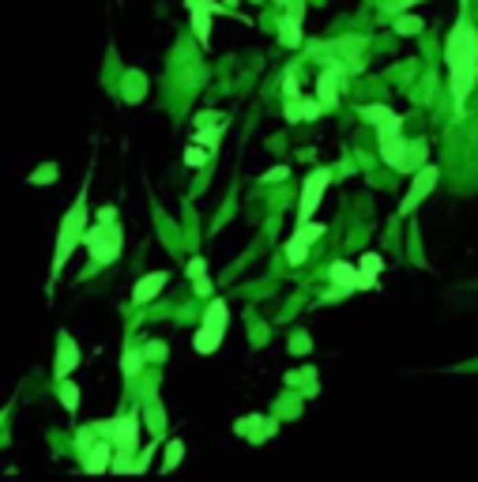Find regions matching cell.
Segmentation results:
<instances>
[{
	"mask_svg": "<svg viewBox=\"0 0 478 482\" xmlns=\"http://www.w3.org/2000/svg\"><path fill=\"white\" fill-rule=\"evenodd\" d=\"M444 61H448V91H452V102H456V114H464V102L471 98L478 83V30L467 19V4L459 12V23L448 30Z\"/></svg>",
	"mask_w": 478,
	"mask_h": 482,
	"instance_id": "1",
	"label": "cell"
},
{
	"mask_svg": "<svg viewBox=\"0 0 478 482\" xmlns=\"http://www.w3.org/2000/svg\"><path fill=\"white\" fill-rule=\"evenodd\" d=\"M83 230H87V189L76 196V204H72V211L65 215V222H61V234H57V253H53V279L61 275V268L68 264L72 249L83 241Z\"/></svg>",
	"mask_w": 478,
	"mask_h": 482,
	"instance_id": "2",
	"label": "cell"
},
{
	"mask_svg": "<svg viewBox=\"0 0 478 482\" xmlns=\"http://www.w3.org/2000/svg\"><path fill=\"white\" fill-rule=\"evenodd\" d=\"M83 245H87V253H91L94 264H109V260H117V253H121V230H117L113 222H98V227L83 230Z\"/></svg>",
	"mask_w": 478,
	"mask_h": 482,
	"instance_id": "3",
	"label": "cell"
},
{
	"mask_svg": "<svg viewBox=\"0 0 478 482\" xmlns=\"http://www.w3.org/2000/svg\"><path fill=\"white\" fill-rule=\"evenodd\" d=\"M433 189H437V166L426 163L422 170H414V181H411L407 196H403V204H400V215H403V219H407V215H414V207H418Z\"/></svg>",
	"mask_w": 478,
	"mask_h": 482,
	"instance_id": "4",
	"label": "cell"
},
{
	"mask_svg": "<svg viewBox=\"0 0 478 482\" xmlns=\"http://www.w3.org/2000/svg\"><path fill=\"white\" fill-rule=\"evenodd\" d=\"M328 170H313L309 174V181H305V189H301V204H298V222H309L313 219V211H316V204H321V196H324V189H328Z\"/></svg>",
	"mask_w": 478,
	"mask_h": 482,
	"instance_id": "5",
	"label": "cell"
},
{
	"mask_svg": "<svg viewBox=\"0 0 478 482\" xmlns=\"http://www.w3.org/2000/svg\"><path fill=\"white\" fill-rule=\"evenodd\" d=\"M347 76V64L343 61H328V68L321 72V79H316V98L324 102V109H332L339 102V79Z\"/></svg>",
	"mask_w": 478,
	"mask_h": 482,
	"instance_id": "6",
	"label": "cell"
},
{
	"mask_svg": "<svg viewBox=\"0 0 478 482\" xmlns=\"http://www.w3.org/2000/svg\"><path fill=\"white\" fill-rule=\"evenodd\" d=\"M102 433H106V437L113 441L121 452H132V448H136V441H140V419L124 415V419H117V422H106V426H102Z\"/></svg>",
	"mask_w": 478,
	"mask_h": 482,
	"instance_id": "7",
	"label": "cell"
},
{
	"mask_svg": "<svg viewBox=\"0 0 478 482\" xmlns=\"http://www.w3.org/2000/svg\"><path fill=\"white\" fill-rule=\"evenodd\" d=\"M328 279L339 286V291H369V283H365V275H362V268H354V264H347V260H336L328 268Z\"/></svg>",
	"mask_w": 478,
	"mask_h": 482,
	"instance_id": "8",
	"label": "cell"
},
{
	"mask_svg": "<svg viewBox=\"0 0 478 482\" xmlns=\"http://www.w3.org/2000/svg\"><path fill=\"white\" fill-rule=\"evenodd\" d=\"M76 366H79V347H76V339H72L68 332H61V339H57V362H53V377H57V381H65Z\"/></svg>",
	"mask_w": 478,
	"mask_h": 482,
	"instance_id": "9",
	"label": "cell"
},
{
	"mask_svg": "<svg viewBox=\"0 0 478 482\" xmlns=\"http://www.w3.org/2000/svg\"><path fill=\"white\" fill-rule=\"evenodd\" d=\"M407 155H411V143L403 140V132L380 136V158H384L392 170H403V166H407Z\"/></svg>",
	"mask_w": 478,
	"mask_h": 482,
	"instance_id": "10",
	"label": "cell"
},
{
	"mask_svg": "<svg viewBox=\"0 0 478 482\" xmlns=\"http://www.w3.org/2000/svg\"><path fill=\"white\" fill-rule=\"evenodd\" d=\"M166 283H170V275H166V271H151V275H143L140 283L132 286V302H136V305H147Z\"/></svg>",
	"mask_w": 478,
	"mask_h": 482,
	"instance_id": "11",
	"label": "cell"
},
{
	"mask_svg": "<svg viewBox=\"0 0 478 482\" xmlns=\"http://www.w3.org/2000/svg\"><path fill=\"white\" fill-rule=\"evenodd\" d=\"M286 120H316L324 114V102L321 98H309V102H301V98H286Z\"/></svg>",
	"mask_w": 478,
	"mask_h": 482,
	"instance_id": "12",
	"label": "cell"
},
{
	"mask_svg": "<svg viewBox=\"0 0 478 482\" xmlns=\"http://www.w3.org/2000/svg\"><path fill=\"white\" fill-rule=\"evenodd\" d=\"M113 448H117L113 441H106V445H94L83 468L91 471V475H102V471H109V468H113V463H109V452H113Z\"/></svg>",
	"mask_w": 478,
	"mask_h": 482,
	"instance_id": "13",
	"label": "cell"
},
{
	"mask_svg": "<svg viewBox=\"0 0 478 482\" xmlns=\"http://www.w3.org/2000/svg\"><path fill=\"white\" fill-rule=\"evenodd\" d=\"M226 324H230L226 302H211V305H207V313H204V328H211V332H226Z\"/></svg>",
	"mask_w": 478,
	"mask_h": 482,
	"instance_id": "14",
	"label": "cell"
},
{
	"mask_svg": "<svg viewBox=\"0 0 478 482\" xmlns=\"http://www.w3.org/2000/svg\"><path fill=\"white\" fill-rule=\"evenodd\" d=\"M279 38H283V45H290V50L301 42V12H298V8H290V12H286L283 34H279Z\"/></svg>",
	"mask_w": 478,
	"mask_h": 482,
	"instance_id": "15",
	"label": "cell"
},
{
	"mask_svg": "<svg viewBox=\"0 0 478 482\" xmlns=\"http://www.w3.org/2000/svg\"><path fill=\"white\" fill-rule=\"evenodd\" d=\"M188 15H193V30L196 38H200V45L211 42V12H204V8H188Z\"/></svg>",
	"mask_w": 478,
	"mask_h": 482,
	"instance_id": "16",
	"label": "cell"
},
{
	"mask_svg": "<svg viewBox=\"0 0 478 482\" xmlns=\"http://www.w3.org/2000/svg\"><path fill=\"white\" fill-rule=\"evenodd\" d=\"M358 268H362L365 283H369V286H377V275L384 271V260H380V253H365L362 260H358Z\"/></svg>",
	"mask_w": 478,
	"mask_h": 482,
	"instance_id": "17",
	"label": "cell"
},
{
	"mask_svg": "<svg viewBox=\"0 0 478 482\" xmlns=\"http://www.w3.org/2000/svg\"><path fill=\"white\" fill-rule=\"evenodd\" d=\"M358 117L369 120L373 128H380V125H388V120L400 117V114H395V109H388V106H362V109H358Z\"/></svg>",
	"mask_w": 478,
	"mask_h": 482,
	"instance_id": "18",
	"label": "cell"
},
{
	"mask_svg": "<svg viewBox=\"0 0 478 482\" xmlns=\"http://www.w3.org/2000/svg\"><path fill=\"white\" fill-rule=\"evenodd\" d=\"M219 343H222V332L200 328V332H196V339H193V347L200 350V355H215V350H219Z\"/></svg>",
	"mask_w": 478,
	"mask_h": 482,
	"instance_id": "19",
	"label": "cell"
},
{
	"mask_svg": "<svg viewBox=\"0 0 478 482\" xmlns=\"http://www.w3.org/2000/svg\"><path fill=\"white\" fill-rule=\"evenodd\" d=\"M61 178V166L57 163H45V166H38L34 174L27 178V185H50V181H57Z\"/></svg>",
	"mask_w": 478,
	"mask_h": 482,
	"instance_id": "20",
	"label": "cell"
},
{
	"mask_svg": "<svg viewBox=\"0 0 478 482\" xmlns=\"http://www.w3.org/2000/svg\"><path fill=\"white\" fill-rule=\"evenodd\" d=\"M143 358H147V355H143V350H136V347L124 350V362H121L124 377H136V373H140V366H143Z\"/></svg>",
	"mask_w": 478,
	"mask_h": 482,
	"instance_id": "21",
	"label": "cell"
},
{
	"mask_svg": "<svg viewBox=\"0 0 478 482\" xmlns=\"http://www.w3.org/2000/svg\"><path fill=\"white\" fill-rule=\"evenodd\" d=\"M422 166H426V143H422V140H414L411 143V155H407V166H403V170H422Z\"/></svg>",
	"mask_w": 478,
	"mask_h": 482,
	"instance_id": "22",
	"label": "cell"
},
{
	"mask_svg": "<svg viewBox=\"0 0 478 482\" xmlns=\"http://www.w3.org/2000/svg\"><path fill=\"white\" fill-rule=\"evenodd\" d=\"M61 404H65V411H76L79 407V388L68 381V377L61 381Z\"/></svg>",
	"mask_w": 478,
	"mask_h": 482,
	"instance_id": "23",
	"label": "cell"
},
{
	"mask_svg": "<svg viewBox=\"0 0 478 482\" xmlns=\"http://www.w3.org/2000/svg\"><path fill=\"white\" fill-rule=\"evenodd\" d=\"M321 234H324V227H321V222H313V219H309V222H298V234H294V238H298V241H305V245H309V241H316Z\"/></svg>",
	"mask_w": 478,
	"mask_h": 482,
	"instance_id": "24",
	"label": "cell"
},
{
	"mask_svg": "<svg viewBox=\"0 0 478 482\" xmlns=\"http://www.w3.org/2000/svg\"><path fill=\"white\" fill-rule=\"evenodd\" d=\"M305 256H309V245H305V241H298V238L286 241V260H290V264H301Z\"/></svg>",
	"mask_w": 478,
	"mask_h": 482,
	"instance_id": "25",
	"label": "cell"
},
{
	"mask_svg": "<svg viewBox=\"0 0 478 482\" xmlns=\"http://www.w3.org/2000/svg\"><path fill=\"white\" fill-rule=\"evenodd\" d=\"M181 456H185V445H181V441H170V445H166V463H162V471H173L181 463Z\"/></svg>",
	"mask_w": 478,
	"mask_h": 482,
	"instance_id": "26",
	"label": "cell"
},
{
	"mask_svg": "<svg viewBox=\"0 0 478 482\" xmlns=\"http://www.w3.org/2000/svg\"><path fill=\"white\" fill-rule=\"evenodd\" d=\"M395 30H400V34H418L422 30V19H414V15H400V19H395Z\"/></svg>",
	"mask_w": 478,
	"mask_h": 482,
	"instance_id": "27",
	"label": "cell"
},
{
	"mask_svg": "<svg viewBox=\"0 0 478 482\" xmlns=\"http://www.w3.org/2000/svg\"><path fill=\"white\" fill-rule=\"evenodd\" d=\"M219 136H222V125H215L211 132H207V128L200 125V132H196V140H200V143H207V147H215V143H219Z\"/></svg>",
	"mask_w": 478,
	"mask_h": 482,
	"instance_id": "28",
	"label": "cell"
},
{
	"mask_svg": "<svg viewBox=\"0 0 478 482\" xmlns=\"http://www.w3.org/2000/svg\"><path fill=\"white\" fill-rule=\"evenodd\" d=\"M204 163H207V151H200V147L185 151V166H204Z\"/></svg>",
	"mask_w": 478,
	"mask_h": 482,
	"instance_id": "29",
	"label": "cell"
},
{
	"mask_svg": "<svg viewBox=\"0 0 478 482\" xmlns=\"http://www.w3.org/2000/svg\"><path fill=\"white\" fill-rule=\"evenodd\" d=\"M286 178H290V170H286V166H272V170L264 174L268 185H279V181H286Z\"/></svg>",
	"mask_w": 478,
	"mask_h": 482,
	"instance_id": "30",
	"label": "cell"
},
{
	"mask_svg": "<svg viewBox=\"0 0 478 482\" xmlns=\"http://www.w3.org/2000/svg\"><path fill=\"white\" fill-rule=\"evenodd\" d=\"M283 94H286V98H298V76H294V72H286V79H283Z\"/></svg>",
	"mask_w": 478,
	"mask_h": 482,
	"instance_id": "31",
	"label": "cell"
},
{
	"mask_svg": "<svg viewBox=\"0 0 478 482\" xmlns=\"http://www.w3.org/2000/svg\"><path fill=\"white\" fill-rule=\"evenodd\" d=\"M188 279H193V283H196V279H204V260H200V256L188 260Z\"/></svg>",
	"mask_w": 478,
	"mask_h": 482,
	"instance_id": "32",
	"label": "cell"
},
{
	"mask_svg": "<svg viewBox=\"0 0 478 482\" xmlns=\"http://www.w3.org/2000/svg\"><path fill=\"white\" fill-rule=\"evenodd\" d=\"M117 219V207H102L98 211V222H113Z\"/></svg>",
	"mask_w": 478,
	"mask_h": 482,
	"instance_id": "33",
	"label": "cell"
},
{
	"mask_svg": "<svg viewBox=\"0 0 478 482\" xmlns=\"http://www.w3.org/2000/svg\"><path fill=\"white\" fill-rule=\"evenodd\" d=\"M143 355H151V358H162V355H166V347H162V343H155V347H147Z\"/></svg>",
	"mask_w": 478,
	"mask_h": 482,
	"instance_id": "34",
	"label": "cell"
},
{
	"mask_svg": "<svg viewBox=\"0 0 478 482\" xmlns=\"http://www.w3.org/2000/svg\"><path fill=\"white\" fill-rule=\"evenodd\" d=\"M411 4H418V0H395V8H411Z\"/></svg>",
	"mask_w": 478,
	"mask_h": 482,
	"instance_id": "35",
	"label": "cell"
},
{
	"mask_svg": "<svg viewBox=\"0 0 478 482\" xmlns=\"http://www.w3.org/2000/svg\"><path fill=\"white\" fill-rule=\"evenodd\" d=\"M234 4H237V0H226V8H234Z\"/></svg>",
	"mask_w": 478,
	"mask_h": 482,
	"instance_id": "36",
	"label": "cell"
}]
</instances>
